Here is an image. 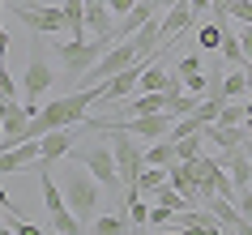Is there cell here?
Listing matches in <instances>:
<instances>
[{
  "instance_id": "9a60e30c",
  "label": "cell",
  "mask_w": 252,
  "mask_h": 235,
  "mask_svg": "<svg viewBox=\"0 0 252 235\" xmlns=\"http://www.w3.org/2000/svg\"><path fill=\"white\" fill-rule=\"evenodd\" d=\"M222 163L231 167V184H235L239 193H244V188H252V163H248L244 154H239V150H231V154H222Z\"/></svg>"
},
{
  "instance_id": "d6986e66",
  "label": "cell",
  "mask_w": 252,
  "mask_h": 235,
  "mask_svg": "<svg viewBox=\"0 0 252 235\" xmlns=\"http://www.w3.org/2000/svg\"><path fill=\"white\" fill-rule=\"evenodd\" d=\"M218 52H222L226 68H244L248 60H244V47H239V34H231V30H222V43H218Z\"/></svg>"
},
{
  "instance_id": "e0dca14e",
  "label": "cell",
  "mask_w": 252,
  "mask_h": 235,
  "mask_svg": "<svg viewBox=\"0 0 252 235\" xmlns=\"http://www.w3.org/2000/svg\"><path fill=\"white\" fill-rule=\"evenodd\" d=\"M244 68H248V65H244ZM244 68H226V73H222V99H226V103H239V99H248Z\"/></svg>"
},
{
  "instance_id": "f1b7e54d",
  "label": "cell",
  "mask_w": 252,
  "mask_h": 235,
  "mask_svg": "<svg viewBox=\"0 0 252 235\" xmlns=\"http://www.w3.org/2000/svg\"><path fill=\"white\" fill-rule=\"evenodd\" d=\"M0 99H17V86L9 77V68H0Z\"/></svg>"
},
{
  "instance_id": "484cf974",
  "label": "cell",
  "mask_w": 252,
  "mask_h": 235,
  "mask_svg": "<svg viewBox=\"0 0 252 235\" xmlns=\"http://www.w3.org/2000/svg\"><path fill=\"white\" fill-rule=\"evenodd\" d=\"M226 13L244 26H252V0H226Z\"/></svg>"
},
{
  "instance_id": "4dcf8cb0",
  "label": "cell",
  "mask_w": 252,
  "mask_h": 235,
  "mask_svg": "<svg viewBox=\"0 0 252 235\" xmlns=\"http://www.w3.org/2000/svg\"><path fill=\"white\" fill-rule=\"evenodd\" d=\"M137 0H107V9H111V17H124L128 9H133Z\"/></svg>"
},
{
  "instance_id": "4fadbf2b",
  "label": "cell",
  "mask_w": 252,
  "mask_h": 235,
  "mask_svg": "<svg viewBox=\"0 0 252 235\" xmlns=\"http://www.w3.org/2000/svg\"><path fill=\"white\" fill-rule=\"evenodd\" d=\"M30 171H39V167H30ZM39 188H43V209H47V214H52V218H56V214H64V193H60V188H56V180H52V175H47V171H39Z\"/></svg>"
},
{
  "instance_id": "7c38bea8",
  "label": "cell",
  "mask_w": 252,
  "mask_h": 235,
  "mask_svg": "<svg viewBox=\"0 0 252 235\" xmlns=\"http://www.w3.org/2000/svg\"><path fill=\"white\" fill-rule=\"evenodd\" d=\"M201 137H205V141H214L222 154H231V150H239V145H244L248 129H222V124H205V129H201Z\"/></svg>"
},
{
  "instance_id": "cb8c5ba5",
  "label": "cell",
  "mask_w": 252,
  "mask_h": 235,
  "mask_svg": "<svg viewBox=\"0 0 252 235\" xmlns=\"http://www.w3.org/2000/svg\"><path fill=\"white\" fill-rule=\"evenodd\" d=\"M154 201H158V205H167V209H175V214H180V209H188V197H184V193H175L171 184H162L158 193H154Z\"/></svg>"
},
{
  "instance_id": "8fae6325",
  "label": "cell",
  "mask_w": 252,
  "mask_h": 235,
  "mask_svg": "<svg viewBox=\"0 0 252 235\" xmlns=\"http://www.w3.org/2000/svg\"><path fill=\"white\" fill-rule=\"evenodd\" d=\"M60 13H64V34L86 43V0H60Z\"/></svg>"
},
{
  "instance_id": "603a6c76",
  "label": "cell",
  "mask_w": 252,
  "mask_h": 235,
  "mask_svg": "<svg viewBox=\"0 0 252 235\" xmlns=\"http://www.w3.org/2000/svg\"><path fill=\"white\" fill-rule=\"evenodd\" d=\"M201 133H192V137H180L175 141V154H180V163H192V158H201Z\"/></svg>"
},
{
  "instance_id": "ffe728a7",
  "label": "cell",
  "mask_w": 252,
  "mask_h": 235,
  "mask_svg": "<svg viewBox=\"0 0 252 235\" xmlns=\"http://www.w3.org/2000/svg\"><path fill=\"white\" fill-rule=\"evenodd\" d=\"M214 124H222V129H244V124H248V107L244 103H222V111H218Z\"/></svg>"
},
{
  "instance_id": "9c48e42d",
  "label": "cell",
  "mask_w": 252,
  "mask_h": 235,
  "mask_svg": "<svg viewBox=\"0 0 252 235\" xmlns=\"http://www.w3.org/2000/svg\"><path fill=\"white\" fill-rule=\"evenodd\" d=\"M150 17H158V4H154V0H137L133 9H128V13L120 17L116 22V30H111V34H116V43H124V39H133L137 30L146 26Z\"/></svg>"
},
{
  "instance_id": "6da1fadb",
  "label": "cell",
  "mask_w": 252,
  "mask_h": 235,
  "mask_svg": "<svg viewBox=\"0 0 252 235\" xmlns=\"http://www.w3.org/2000/svg\"><path fill=\"white\" fill-rule=\"evenodd\" d=\"M116 47V34H98L94 43H77V39H68V43H60L56 39L52 43V52H56V60H60V73H56V86L60 90H73L81 77H86V68H94L98 60H103L107 52Z\"/></svg>"
},
{
  "instance_id": "d4e9b609",
  "label": "cell",
  "mask_w": 252,
  "mask_h": 235,
  "mask_svg": "<svg viewBox=\"0 0 252 235\" xmlns=\"http://www.w3.org/2000/svg\"><path fill=\"white\" fill-rule=\"evenodd\" d=\"M150 227H175V209H167V205H158V201H154V205H150Z\"/></svg>"
},
{
  "instance_id": "8d00e7d4",
  "label": "cell",
  "mask_w": 252,
  "mask_h": 235,
  "mask_svg": "<svg viewBox=\"0 0 252 235\" xmlns=\"http://www.w3.org/2000/svg\"><path fill=\"white\" fill-rule=\"evenodd\" d=\"M0 209H9V193L4 188H0Z\"/></svg>"
},
{
  "instance_id": "4316f807",
  "label": "cell",
  "mask_w": 252,
  "mask_h": 235,
  "mask_svg": "<svg viewBox=\"0 0 252 235\" xmlns=\"http://www.w3.org/2000/svg\"><path fill=\"white\" fill-rule=\"evenodd\" d=\"M4 222H9V227H13L17 235H47V231H39L34 222H26V218H22V214H17V209H13V214H9V218H4Z\"/></svg>"
},
{
  "instance_id": "836d02e7",
  "label": "cell",
  "mask_w": 252,
  "mask_h": 235,
  "mask_svg": "<svg viewBox=\"0 0 252 235\" xmlns=\"http://www.w3.org/2000/svg\"><path fill=\"white\" fill-rule=\"evenodd\" d=\"M239 154H244V158H248V163H252V133H248V137H244V145H239Z\"/></svg>"
},
{
  "instance_id": "44dd1931",
  "label": "cell",
  "mask_w": 252,
  "mask_h": 235,
  "mask_svg": "<svg viewBox=\"0 0 252 235\" xmlns=\"http://www.w3.org/2000/svg\"><path fill=\"white\" fill-rule=\"evenodd\" d=\"M94 235H128V218H120V214H103V218L90 222Z\"/></svg>"
},
{
  "instance_id": "f35d334b",
  "label": "cell",
  "mask_w": 252,
  "mask_h": 235,
  "mask_svg": "<svg viewBox=\"0 0 252 235\" xmlns=\"http://www.w3.org/2000/svg\"><path fill=\"white\" fill-rule=\"evenodd\" d=\"M158 235H180V231H171V227H162V231H158Z\"/></svg>"
},
{
  "instance_id": "5bb4252c",
  "label": "cell",
  "mask_w": 252,
  "mask_h": 235,
  "mask_svg": "<svg viewBox=\"0 0 252 235\" xmlns=\"http://www.w3.org/2000/svg\"><path fill=\"white\" fill-rule=\"evenodd\" d=\"M175 163H180V154H175V141L158 137L154 145H146V167H175Z\"/></svg>"
},
{
  "instance_id": "52a82bcc",
  "label": "cell",
  "mask_w": 252,
  "mask_h": 235,
  "mask_svg": "<svg viewBox=\"0 0 252 235\" xmlns=\"http://www.w3.org/2000/svg\"><path fill=\"white\" fill-rule=\"evenodd\" d=\"M77 137H81V124H73V129H56V133H43V137H39V150H43V154H39V163H34V167L47 171L52 163H60V158L77 145Z\"/></svg>"
},
{
  "instance_id": "b9f144b4",
  "label": "cell",
  "mask_w": 252,
  "mask_h": 235,
  "mask_svg": "<svg viewBox=\"0 0 252 235\" xmlns=\"http://www.w3.org/2000/svg\"><path fill=\"white\" fill-rule=\"evenodd\" d=\"M56 235H60V231H56Z\"/></svg>"
},
{
  "instance_id": "7402d4cb",
  "label": "cell",
  "mask_w": 252,
  "mask_h": 235,
  "mask_svg": "<svg viewBox=\"0 0 252 235\" xmlns=\"http://www.w3.org/2000/svg\"><path fill=\"white\" fill-rule=\"evenodd\" d=\"M218 43H222V26L218 22H201L197 26V47L201 52H218Z\"/></svg>"
},
{
  "instance_id": "83f0119b",
  "label": "cell",
  "mask_w": 252,
  "mask_h": 235,
  "mask_svg": "<svg viewBox=\"0 0 252 235\" xmlns=\"http://www.w3.org/2000/svg\"><path fill=\"white\" fill-rule=\"evenodd\" d=\"M235 209H239V218L252 222V188H244V193L235 197Z\"/></svg>"
},
{
  "instance_id": "3957f363",
  "label": "cell",
  "mask_w": 252,
  "mask_h": 235,
  "mask_svg": "<svg viewBox=\"0 0 252 235\" xmlns=\"http://www.w3.org/2000/svg\"><path fill=\"white\" fill-rule=\"evenodd\" d=\"M98 188H103V184L94 180V175H90L86 167H77V171H64V205L73 209V218H77L81 227H90V222H94Z\"/></svg>"
},
{
  "instance_id": "ac0fdd59",
  "label": "cell",
  "mask_w": 252,
  "mask_h": 235,
  "mask_svg": "<svg viewBox=\"0 0 252 235\" xmlns=\"http://www.w3.org/2000/svg\"><path fill=\"white\" fill-rule=\"evenodd\" d=\"M167 184V167H141V175H137V197H154Z\"/></svg>"
},
{
  "instance_id": "f546056e",
  "label": "cell",
  "mask_w": 252,
  "mask_h": 235,
  "mask_svg": "<svg viewBox=\"0 0 252 235\" xmlns=\"http://www.w3.org/2000/svg\"><path fill=\"white\" fill-rule=\"evenodd\" d=\"M239 47H244V60L252 65V26H244V30H239Z\"/></svg>"
},
{
  "instance_id": "ab89813d",
  "label": "cell",
  "mask_w": 252,
  "mask_h": 235,
  "mask_svg": "<svg viewBox=\"0 0 252 235\" xmlns=\"http://www.w3.org/2000/svg\"><path fill=\"white\" fill-rule=\"evenodd\" d=\"M4 4H30V0H4Z\"/></svg>"
},
{
  "instance_id": "d590c367",
  "label": "cell",
  "mask_w": 252,
  "mask_h": 235,
  "mask_svg": "<svg viewBox=\"0 0 252 235\" xmlns=\"http://www.w3.org/2000/svg\"><path fill=\"white\" fill-rule=\"evenodd\" d=\"M244 81H248V99H252V65L244 68Z\"/></svg>"
},
{
  "instance_id": "1f68e13d",
  "label": "cell",
  "mask_w": 252,
  "mask_h": 235,
  "mask_svg": "<svg viewBox=\"0 0 252 235\" xmlns=\"http://www.w3.org/2000/svg\"><path fill=\"white\" fill-rule=\"evenodd\" d=\"M188 9H192V22H201V13L214 9V0H188Z\"/></svg>"
},
{
  "instance_id": "60d3db41",
  "label": "cell",
  "mask_w": 252,
  "mask_h": 235,
  "mask_svg": "<svg viewBox=\"0 0 252 235\" xmlns=\"http://www.w3.org/2000/svg\"><path fill=\"white\" fill-rule=\"evenodd\" d=\"M0 68H4V60H0Z\"/></svg>"
},
{
  "instance_id": "ba28073f",
  "label": "cell",
  "mask_w": 252,
  "mask_h": 235,
  "mask_svg": "<svg viewBox=\"0 0 252 235\" xmlns=\"http://www.w3.org/2000/svg\"><path fill=\"white\" fill-rule=\"evenodd\" d=\"M22 86H26V103L43 107L39 99L56 86V68H47V60H43V56H34V60L26 65V77H22Z\"/></svg>"
},
{
  "instance_id": "d6a6232c",
  "label": "cell",
  "mask_w": 252,
  "mask_h": 235,
  "mask_svg": "<svg viewBox=\"0 0 252 235\" xmlns=\"http://www.w3.org/2000/svg\"><path fill=\"white\" fill-rule=\"evenodd\" d=\"M9 56V34H4V22H0V60Z\"/></svg>"
},
{
  "instance_id": "7a4b0ae2",
  "label": "cell",
  "mask_w": 252,
  "mask_h": 235,
  "mask_svg": "<svg viewBox=\"0 0 252 235\" xmlns=\"http://www.w3.org/2000/svg\"><path fill=\"white\" fill-rule=\"evenodd\" d=\"M94 111V90H73V94H60L56 103H43L39 116L26 124V141L30 137H43V133H56V129H73Z\"/></svg>"
},
{
  "instance_id": "277c9868",
  "label": "cell",
  "mask_w": 252,
  "mask_h": 235,
  "mask_svg": "<svg viewBox=\"0 0 252 235\" xmlns=\"http://www.w3.org/2000/svg\"><path fill=\"white\" fill-rule=\"evenodd\" d=\"M116 137H111V154H116V175H120V188L128 197H137V175H141V167H146V150H141V141L137 137H128L124 129H111Z\"/></svg>"
},
{
  "instance_id": "2e32d148",
  "label": "cell",
  "mask_w": 252,
  "mask_h": 235,
  "mask_svg": "<svg viewBox=\"0 0 252 235\" xmlns=\"http://www.w3.org/2000/svg\"><path fill=\"white\" fill-rule=\"evenodd\" d=\"M205 209H210L214 218L222 222L226 231H235V227H239V209H235V201H222V197L214 193V197H205Z\"/></svg>"
},
{
  "instance_id": "e575fe53",
  "label": "cell",
  "mask_w": 252,
  "mask_h": 235,
  "mask_svg": "<svg viewBox=\"0 0 252 235\" xmlns=\"http://www.w3.org/2000/svg\"><path fill=\"white\" fill-rule=\"evenodd\" d=\"M231 235H252V222H244V218H239V227H235Z\"/></svg>"
},
{
  "instance_id": "74e56055",
  "label": "cell",
  "mask_w": 252,
  "mask_h": 235,
  "mask_svg": "<svg viewBox=\"0 0 252 235\" xmlns=\"http://www.w3.org/2000/svg\"><path fill=\"white\" fill-rule=\"evenodd\" d=\"M0 235H17V231H13V227H9V222H0Z\"/></svg>"
},
{
  "instance_id": "30bf717a",
  "label": "cell",
  "mask_w": 252,
  "mask_h": 235,
  "mask_svg": "<svg viewBox=\"0 0 252 235\" xmlns=\"http://www.w3.org/2000/svg\"><path fill=\"white\" fill-rule=\"evenodd\" d=\"M158 26H162V39L171 43V39H184L188 30H197V22H192V9H188V0H175L171 9L158 17Z\"/></svg>"
},
{
  "instance_id": "8992f818",
  "label": "cell",
  "mask_w": 252,
  "mask_h": 235,
  "mask_svg": "<svg viewBox=\"0 0 252 235\" xmlns=\"http://www.w3.org/2000/svg\"><path fill=\"white\" fill-rule=\"evenodd\" d=\"M4 9H13V17L26 30H34V34H64L60 4H4Z\"/></svg>"
},
{
  "instance_id": "5b68a950",
  "label": "cell",
  "mask_w": 252,
  "mask_h": 235,
  "mask_svg": "<svg viewBox=\"0 0 252 235\" xmlns=\"http://www.w3.org/2000/svg\"><path fill=\"white\" fill-rule=\"evenodd\" d=\"M68 158L77 163V167H86L94 175V180L103 184V188H120V175H116V154H111V141H94V145H73L68 150Z\"/></svg>"
}]
</instances>
